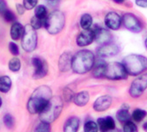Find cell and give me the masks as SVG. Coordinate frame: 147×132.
Wrapping results in <instances>:
<instances>
[{"instance_id": "obj_1", "label": "cell", "mask_w": 147, "mask_h": 132, "mask_svg": "<svg viewBox=\"0 0 147 132\" xmlns=\"http://www.w3.org/2000/svg\"><path fill=\"white\" fill-rule=\"evenodd\" d=\"M52 97V91L51 89L47 86H41L34 90L33 94L31 95L28 102V110L34 114H40L46 105L48 104L49 100Z\"/></svg>"}, {"instance_id": "obj_2", "label": "cell", "mask_w": 147, "mask_h": 132, "mask_svg": "<svg viewBox=\"0 0 147 132\" xmlns=\"http://www.w3.org/2000/svg\"><path fill=\"white\" fill-rule=\"evenodd\" d=\"M94 61V55L92 51L80 50L72 57L71 69L75 73L85 74L92 69Z\"/></svg>"}, {"instance_id": "obj_3", "label": "cell", "mask_w": 147, "mask_h": 132, "mask_svg": "<svg viewBox=\"0 0 147 132\" xmlns=\"http://www.w3.org/2000/svg\"><path fill=\"white\" fill-rule=\"evenodd\" d=\"M63 100L59 96L51 97L44 109L40 113V119L42 122L51 123L58 118L63 110Z\"/></svg>"}, {"instance_id": "obj_4", "label": "cell", "mask_w": 147, "mask_h": 132, "mask_svg": "<svg viewBox=\"0 0 147 132\" xmlns=\"http://www.w3.org/2000/svg\"><path fill=\"white\" fill-rule=\"evenodd\" d=\"M123 64L129 75L138 76L147 70V58L141 55L131 54L123 59Z\"/></svg>"}, {"instance_id": "obj_5", "label": "cell", "mask_w": 147, "mask_h": 132, "mask_svg": "<svg viewBox=\"0 0 147 132\" xmlns=\"http://www.w3.org/2000/svg\"><path fill=\"white\" fill-rule=\"evenodd\" d=\"M44 20L45 28L51 34H57L60 33L65 24L64 14L60 11H54L50 12Z\"/></svg>"}, {"instance_id": "obj_6", "label": "cell", "mask_w": 147, "mask_h": 132, "mask_svg": "<svg viewBox=\"0 0 147 132\" xmlns=\"http://www.w3.org/2000/svg\"><path fill=\"white\" fill-rule=\"evenodd\" d=\"M37 45V34L31 25H26L21 35V46L26 52H33Z\"/></svg>"}, {"instance_id": "obj_7", "label": "cell", "mask_w": 147, "mask_h": 132, "mask_svg": "<svg viewBox=\"0 0 147 132\" xmlns=\"http://www.w3.org/2000/svg\"><path fill=\"white\" fill-rule=\"evenodd\" d=\"M104 77L110 80H122L127 78L128 73L123 63L113 62L107 65Z\"/></svg>"}, {"instance_id": "obj_8", "label": "cell", "mask_w": 147, "mask_h": 132, "mask_svg": "<svg viewBox=\"0 0 147 132\" xmlns=\"http://www.w3.org/2000/svg\"><path fill=\"white\" fill-rule=\"evenodd\" d=\"M147 89V73L142 74L133 81L129 87V94L133 98L140 97Z\"/></svg>"}, {"instance_id": "obj_9", "label": "cell", "mask_w": 147, "mask_h": 132, "mask_svg": "<svg viewBox=\"0 0 147 132\" xmlns=\"http://www.w3.org/2000/svg\"><path fill=\"white\" fill-rule=\"evenodd\" d=\"M123 22L125 28L134 33H139L142 29L141 24L138 19L132 13H126L123 17Z\"/></svg>"}, {"instance_id": "obj_10", "label": "cell", "mask_w": 147, "mask_h": 132, "mask_svg": "<svg viewBox=\"0 0 147 132\" xmlns=\"http://www.w3.org/2000/svg\"><path fill=\"white\" fill-rule=\"evenodd\" d=\"M33 65L34 67V77L38 79V78H42L45 77L48 73V64L47 63L39 58V57H34L33 58Z\"/></svg>"}, {"instance_id": "obj_11", "label": "cell", "mask_w": 147, "mask_h": 132, "mask_svg": "<svg viewBox=\"0 0 147 132\" xmlns=\"http://www.w3.org/2000/svg\"><path fill=\"white\" fill-rule=\"evenodd\" d=\"M119 52V47L113 43H105L102 44L97 50V54L100 57H110L115 56Z\"/></svg>"}, {"instance_id": "obj_12", "label": "cell", "mask_w": 147, "mask_h": 132, "mask_svg": "<svg viewBox=\"0 0 147 132\" xmlns=\"http://www.w3.org/2000/svg\"><path fill=\"white\" fill-rule=\"evenodd\" d=\"M93 41H94V32L89 28L83 30L78 34L76 40V42L79 47H86L90 45Z\"/></svg>"}, {"instance_id": "obj_13", "label": "cell", "mask_w": 147, "mask_h": 132, "mask_svg": "<svg viewBox=\"0 0 147 132\" xmlns=\"http://www.w3.org/2000/svg\"><path fill=\"white\" fill-rule=\"evenodd\" d=\"M105 24L108 28L111 30H117L122 25V19L116 12L110 11L105 17Z\"/></svg>"}, {"instance_id": "obj_14", "label": "cell", "mask_w": 147, "mask_h": 132, "mask_svg": "<svg viewBox=\"0 0 147 132\" xmlns=\"http://www.w3.org/2000/svg\"><path fill=\"white\" fill-rule=\"evenodd\" d=\"M112 104V98L109 95L99 97L93 103V109L97 112H103L109 109Z\"/></svg>"}, {"instance_id": "obj_15", "label": "cell", "mask_w": 147, "mask_h": 132, "mask_svg": "<svg viewBox=\"0 0 147 132\" xmlns=\"http://www.w3.org/2000/svg\"><path fill=\"white\" fill-rule=\"evenodd\" d=\"M93 32H94V40L97 43L102 45V44L109 42L111 39V34L108 30L99 28H96L95 30H93Z\"/></svg>"}, {"instance_id": "obj_16", "label": "cell", "mask_w": 147, "mask_h": 132, "mask_svg": "<svg viewBox=\"0 0 147 132\" xmlns=\"http://www.w3.org/2000/svg\"><path fill=\"white\" fill-rule=\"evenodd\" d=\"M98 128L101 132H105L110 129H113L115 128V123L114 119L110 116H108L106 118H99L97 120Z\"/></svg>"}, {"instance_id": "obj_17", "label": "cell", "mask_w": 147, "mask_h": 132, "mask_svg": "<svg viewBox=\"0 0 147 132\" xmlns=\"http://www.w3.org/2000/svg\"><path fill=\"white\" fill-rule=\"evenodd\" d=\"M71 63H72V57L70 53L65 52L59 58V69L61 71L65 72L68 71L71 68Z\"/></svg>"}, {"instance_id": "obj_18", "label": "cell", "mask_w": 147, "mask_h": 132, "mask_svg": "<svg viewBox=\"0 0 147 132\" xmlns=\"http://www.w3.org/2000/svg\"><path fill=\"white\" fill-rule=\"evenodd\" d=\"M107 65L106 63L103 60H99L97 61L94 64H93L92 67V75L94 77L100 78L105 76L106 69H107Z\"/></svg>"}, {"instance_id": "obj_19", "label": "cell", "mask_w": 147, "mask_h": 132, "mask_svg": "<svg viewBox=\"0 0 147 132\" xmlns=\"http://www.w3.org/2000/svg\"><path fill=\"white\" fill-rule=\"evenodd\" d=\"M79 128V119L78 117H71L65 123L63 132H78Z\"/></svg>"}, {"instance_id": "obj_20", "label": "cell", "mask_w": 147, "mask_h": 132, "mask_svg": "<svg viewBox=\"0 0 147 132\" xmlns=\"http://www.w3.org/2000/svg\"><path fill=\"white\" fill-rule=\"evenodd\" d=\"M89 99H90V96H89L88 92L82 91L74 96L73 101L77 106H78V107H84V106H86L88 103Z\"/></svg>"}, {"instance_id": "obj_21", "label": "cell", "mask_w": 147, "mask_h": 132, "mask_svg": "<svg viewBox=\"0 0 147 132\" xmlns=\"http://www.w3.org/2000/svg\"><path fill=\"white\" fill-rule=\"evenodd\" d=\"M116 118L117 120L122 123H125L129 121H130L131 115L129 112V106L123 105L122 108H120L117 113H116Z\"/></svg>"}, {"instance_id": "obj_22", "label": "cell", "mask_w": 147, "mask_h": 132, "mask_svg": "<svg viewBox=\"0 0 147 132\" xmlns=\"http://www.w3.org/2000/svg\"><path fill=\"white\" fill-rule=\"evenodd\" d=\"M23 30L24 28L22 26V25L19 22H13L11 26V31H10V34L12 40H19L20 37L23 34Z\"/></svg>"}, {"instance_id": "obj_23", "label": "cell", "mask_w": 147, "mask_h": 132, "mask_svg": "<svg viewBox=\"0 0 147 132\" xmlns=\"http://www.w3.org/2000/svg\"><path fill=\"white\" fill-rule=\"evenodd\" d=\"M11 87V80L8 76H2L0 77V92H8Z\"/></svg>"}, {"instance_id": "obj_24", "label": "cell", "mask_w": 147, "mask_h": 132, "mask_svg": "<svg viewBox=\"0 0 147 132\" xmlns=\"http://www.w3.org/2000/svg\"><path fill=\"white\" fill-rule=\"evenodd\" d=\"M92 24V18L88 13H85L82 15L81 19H80V26L83 28V30L89 29Z\"/></svg>"}, {"instance_id": "obj_25", "label": "cell", "mask_w": 147, "mask_h": 132, "mask_svg": "<svg viewBox=\"0 0 147 132\" xmlns=\"http://www.w3.org/2000/svg\"><path fill=\"white\" fill-rule=\"evenodd\" d=\"M146 115H147L146 111H144L143 109H140V108H137V109H135L134 111H133V113L131 114V118L135 122L139 123V122L144 120Z\"/></svg>"}, {"instance_id": "obj_26", "label": "cell", "mask_w": 147, "mask_h": 132, "mask_svg": "<svg viewBox=\"0 0 147 132\" xmlns=\"http://www.w3.org/2000/svg\"><path fill=\"white\" fill-rule=\"evenodd\" d=\"M20 61L19 58L17 57H13L10 60L9 62V69L11 71H19L20 69Z\"/></svg>"}, {"instance_id": "obj_27", "label": "cell", "mask_w": 147, "mask_h": 132, "mask_svg": "<svg viewBox=\"0 0 147 132\" xmlns=\"http://www.w3.org/2000/svg\"><path fill=\"white\" fill-rule=\"evenodd\" d=\"M84 131L85 132H98L99 131L98 124L93 121H88L85 123Z\"/></svg>"}, {"instance_id": "obj_28", "label": "cell", "mask_w": 147, "mask_h": 132, "mask_svg": "<svg viewBox=\"0 0 147 132\" xmlns=\"http://www.w3.org/2000/svg\"><path fill=\"white\" fill-rule=\"evenodd\" d=\"M34 13H35V16L38 17L39 19L44 20V19L47 17V14H48L47 8H46L44 5H38V6L35 8Z\"/></svg>"}, {"instance_id": "obj_29", "label": "cell", "mask_w": 147, "mask_h": 132, "mask_svg": "<svg viewBox=\"0 0 147 132\" xmlns=\"http://www.w3.org/2000/svg\"><path fill=\"white\" fill-rule=\"evenodd\" d=\"M123 124V132H138L137 125L133 122L129 121Z\"/></svg>"}, {"instance_id": "obj_30", "label": "cell", "mask_w": 147, "mask_h": 132, "mask_svg": "<svg viewBox=\"0 0 147 132\" xmlns=\"http://www.w3.org/2000/svg\"><path fill=\"white\" fill-rule=\"evenodd\" d=\"M2 14H3V17H4L5 20L7 21V22H14V20H15V19H16V17H15V15H14V13H13L11 11L8 10V9H6V10L2 13Z\"/></svg>"}, {"instance_id": "obj_31", "label": "cell", "mask_w": 147, "mask_h": 132, "mask_svg": "<svg viewBox=\"0 0 147 132\" xmlns=\"http://www.w3.org/2000/svg\"><path fill=\"white\" fill-rule=\"evenodd\" d=\"M35 132H50V125H49V123H45V122H42L36 127Z\"/></svg>"}, {"instance_id": "obj_32", "label": "cell", "mask_w": 147, "mask_h": 132, "mask_svg": "<svg viewBox=\"0 0 147 132\" xmlns=\"http://www.w3.org/2000/svg\"><path fill=\"white\" fill-rule=\"evenodd\" d=\"M31 26H32V28H34L35 30L41 28L42 26V19H39L36 16H34L31 19Z\"/></svg>"}, {"instance_id": "obj_33", "label": "cell", "mask_w": 147, "mask_h": 132, "mask_svg": "<svg viewBox=\"0 0 147 132\" xmlns=\"http://www.w3.org/2000/svg\"><path fill=\"white\" fill-rule=\"evenodd\" d=\"M74 96H75V95H74V94H73V92H72L71 89H69V88H65V89L63 90V99H64L65 101L69 102V101L73 100Z\"/></svg>"}, {"instance_id": "obj_34", "label": "cell", "mask_w": 147, "mask_h": 132, "mask_svg": "<svg viewBox=\"0 0 147 132\" xmlns=\"http://www.w3.org/2000/svg\"><path fill=\"white\" fill-rule=\"evenodd\" d=\"M38 3V0H23V5L26 10L34 9Z\"/></svg>"}, {"instance_id": "obj_35", "label": "cell", "mask_w": 147, "mask_h": 132, "mask_svg": "<svg viewBox=\"0 0 147 132\" xmlns=\"http://www.w3.org/2000/svg\"><path fill=\"white\" fill-rule=\"evenodd\" d=\"M3 121H4L5 125L7 128H9V129L12 128L13 123H14V121H13V117H12L10 114H5V115L4 116Z\"/></svg>"}, {"instance_id": "obj_36", "label": "cell", "mask_w": 147, "mask_h": 132, "mask_svg": "<svg viewBox=\"0 0 147 132\" xmlns=\"http://www.w3.org/2000/svg\"><path fill=\"white\" fill-rule=\"evenodd\" d=\"M9 50H10V52L11 53V54L14 55V56H18L19 53H20L19 47L14 42H10L9 43Z\"/></svg>"}, {"instance_id": "obj_37", "label": "cell", "mask_w": 147, "mask_h": 132, "mask_svg": "<svg viewBox=\"0 0 147 132\" xmlns=\"http://www.w3.org/2000/svg\"><path fill=\"white\" fill-rule=\"evenodd\" d=\"M136 5L139 7L147 8V0H136Z\"/></svg>"}, {"instance_id": "obj_38", "label": "cell", "mask_w": 147, "mask_h": 132, "mask_svg": "<svg viewBox=\"0 0 147 132\" xmlns=\"http://www.w3.org/2000/svg\"><path fill=\"white\" fill-rule=\"evenodd\" d=\"M16 9H17V11H18V13H19L20 15L24 14V12L26 11V8L24 7V5H20V4H17L16 5Z\"/></svg>"}, {"instance_id": "obj_39", "label": "cell", "mask_w": 147, "mask_h": 132, "mask_svg": "<svg viewBox=\"0 0 147 132\" xmlns=\"http://www.w3.org/2000/svg\"><path fill=\"white\" fill-rule=\"evenodd\" d=\"M6 4L5 2V0H0V14H2V13L6 10Z\"/></svg>"}, {"instance_id": "obj_40", "label": "cell", "mask_w": 147, "mask_h": 132, "mask_svg": "<svg viewBox=\"0 0 147 132\" xmlns=\"http://www.w3.org/2000/svg\"><path fill=\"white\" fill-rule=\"evenodd\" d=\"M105 132H122L120 129H116V128H115V129H110V130H108V131H105Z\"/></svg>"}, {"instance_id": "obj_41", "label": "cell", "mask_w": 147, "mask_h": 132, "mask_svg": "<svg viewBox=\"0 0 147 132\" xmlns=\"http://www.w3.org/2000/svg\"><path fill=\"white\" fill-rule=\"evenodd\" d=\"M113 1L116 4H123L124 1H126V0H113Z\"/></svg>"}, {"instance_id": "obj_42", "label": "cell", "mask_w": 147, "mask_h": 132, "mask_svg": "<svg viewBox=\"0 0 147 132\" xmlns=\"http://www.w3.org/2000/svg\"><path fill=\"white\" fill-rule=\"evenodd\" d=\"M47 1L49 3H50V4H57L59 1V0H47Z\"/></svg>"}, {"instance_id": "obj_43", "label": "cell", "mask_w": 147, "mask_h": 132, "mask_svg": "<svg viewBox=\"0 0 147 132\" xmlns=\"http://www.w3.org/2000/svg\"><path fill=\"white\" fill-rule=\"evenodd\" d=\"M143 129H144V131H146V132H147V122L143 125Z\"/></svg>"}, {"instance_id": "obj_44", "label": "cell", "mask_w": 147, "mask_h": 132, "mask_svg": "<svg viewBox=\"0 0 147 132\" xmlns=\"http://www.w3.org/2000/svg\"><path fill=\"white\" fill-rule=\"evenodd\" d=\"M1 106H2V99L0 98V108H1Z\"/></svg>"}, {"instance_id": "obj_45", "label": "cell", "mask_w": 147, "mask_h": 132, "mask_svg": "<svg viewBox=\"0 0 147 132\" xmlns=\"http://www.w3.org/2000/svg\"><path fill=\"white\" fill-rule=\"evenodd\" d=\"M144 44H145V47L147 48V39L145 40V42H144Z\"/></svg>"}]
</instances>
